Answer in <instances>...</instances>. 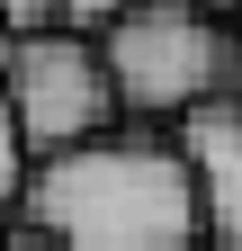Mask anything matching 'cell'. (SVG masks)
I'll use <instances>...</instances> for the list:
<instances>
[{
	"mask_svg": "<svg viewBox=\"0 0 242 251\" xmlns=\"http://www.w3.org/2000/svg\"><path fill=\"white\" fill-rule=\"evenodd\" d=\"M27 179H36V171H27V135H18V117H9V90H0V206L27 198Z\"/></svg>",
	"mask_w": 242,
	"mask_h": 251,
	"instance_id": "8992f818",
	"label": "cell"
},
{
	"mask_svg": "<svg viewBox=\"0 0 242 251\" xmlns=\"http://www.w3.org/2000/svg\"><path fill=\"white\" fill-rule=\"evenodd\" d=\"M0 36H18V45L72 36V27H63V0H0Z\"/></svg>",
	"mask_w": 242,
	"mask_h": 251,
	"instance_id": "5b68a950",
	"label": "cell"
},
{
	"mask_svg": "<svg viewBox=\"0 0 242 251\" xmlns=\"http://www.w3.org/2000/svg\"><path fill=\"white\" fill-rule=\"evenodd\" d=\"M179 152L197 171L206 251H242V99H216L197 117H179Z\"/></svg>",
	"mask_w": 242,
	"mask_h": 251,
	"instance_id": "277c9868",
	"label": "cell"
},
{
	"mask_svg": "<svg viewBox=\"0 0 242 251\" xmlns=\"http://www.w3.org/2000/svg\"><path fill=\"white\" fill-rule=\"evenodd\" d=\"M90 45L117 81V108H144V117H197V108L233 99V72H242V36L189 0H153Z\"/></svg>",
	"mask_w": 242,
	"mask_h": 251,
	"instance_id": "7a4b0ae2",
	"label": "cell"
},
{
	"mask_svg": "<svg viewBox=\"0 0 242 251\" xmlns=\"http://www.w3.org/2000/svg\"><path fill=\"white\" fill-rule=\"evenodd\" d=\"M9 117H18V135L36 162H63V152L81 144H108V117H117V81H108V63L90 36H36V45H18L9 63Z\"/></svg>",
	"mask_w": 242,
	"mask_h": 251,
	"instance_id": "3957f363",
	"label": "cell"
},
{
	"mask_svg": "<svg viewBox=\"0 0 242 251\" xmlns=\"http://www.w3.org/2000/svg\"><path fill=\"white\" fill-rule=\"evenodd\" d=\"M233 36H242V18H233Z\"/></svg>",
	"mask_w": 242,
	"mask_h": 251,
	"instance_id": "30bf717a",
	"label": "cell"
},
{
	"mask_svg": "<svg viewBox=\"0 0 242 251\" xmlns=\"http://www.w3.org/2000/svg\"><path fill=\"white\" fill-rule=\"evenodd\" d=\"M27 225H45L63 251H197L206 242L189 152L153 135H108L63 162H36Z\"/></svg>",
	"mask_w": 242,
	"mask_h": 251,
	"instance_id": "6da1fadb",
	"label": "cell"
},
{
	"mask_svg": "<svg viewBox=\"0 0 242 251\" xmlns=\"http://www.w3.org/2000/svg\"><path fill=\"white\" fill-rule=\"evenodd\" d=\"M135 9H153V0H63V27L72 36H108V27H126Z\"/></svg>",
	"mask_w": 242,
	"mask_h": 251,
	"instance_id": "52a82bcc",
	"label": "cell"
},
{
	"mask_svg": "<svg viewBox=\"0 0 242 251\" xmlns=\"http://www.w3.org/2000/svg\"><path fill=\"white\" fill-rule=\"evenodd\" d=\"M189 9H206V18H242V0H189Z\"/></svg>",
	"mask_w": 242,
	"mask_h": 251,
	"instance_id": "9c48e42d",
	"label": "cell"
},
{
	"mask_svg": "<svg viewBox=\"0 0 242 251\" xmlns=\"http://www.w3.org/2000/svg\"><path fill=\"white\" fill-rule=\"evenodd\" d=\"M0 251H63V242H54L45 225H27V215H18V225H0Z\"/></svg>",
	"mask_w": 242,
	"mask_h": 251,
	"instance_id": "ba28073f",
	"label": "cell"
},
{
	"mask_svg": "<svg viewBox=\"0 0 242 251\" xmlns=\"http://www.w3.org/2000/svg\"><path fill=\"white\" fill-rule=\"evenodd\" d=\"M197 251H206V242H197Z\"/></svg>",
	"mask_w": 242,
	"mask_h": 251,
	"instance_id": "8fae6325",
	"label": "cell"
}]
</instances>
